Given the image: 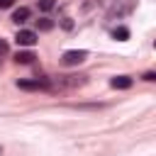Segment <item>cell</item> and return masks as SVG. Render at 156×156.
Instances as JSON below:
<instances>
[{"label": "cell", "mask_w": 156, "mask_h": 156, "mask_svg": "<svg viewBox=\"0 0 156 156\" xmlns=\"http://www.w3.org/2000/svg\"><path fill=\"white\" fill-rule=\"evenodd\" d=\"M37 24H39V29H44V32H46V29H51V27H54V22H51V20H39V22H37Z\"/></svg>", "instance_id": "9c48e42d"}, {"label": "cell", "mask_w": 156, "mask_h": 156, "mask_svg": "<svg viewBox=\"0 0 156 156\" xmlns=\"http://www.w3.org/2000/svg\"><path fill=\"white\" fill-rule=\"evenodd\" d=\"M12 5V0H0V7H10Z\"/></svg>", "instance_id": "8fae6325"}, {"label": "cell", "mask_w": 156, "mask_h": 156, "mask_svg": "<svg viewBox=\"0 0 156 156\" xmlns=\"http://www.w3.org/2000/svg\"><path fill=\"white\" fill-rule=\"evenodd\" d=\"M17 88L20 90H44V88H49V83L39 80V78H34V80H17Z\"/></svg>", "instance_id": "3957f363"}, {"label": "cell", "mask_w": 156, "mask_h": 156, "mask_svg": "<svg viewBox=\"0 0 156 156\" xmlns=\"http://www.w3.org/2000/svg\"><path fill=\"white\" fill-rule=\"evenodd\" d=\"M54 5H56L54 0H39V7H41L44 12H49V10H54Z\"/></svg>", "instance_id": "ba28073f"}, {"label": "cell", "mask_w": 156, "mask_h": 156, "mask_svg": "<svg viewBox=\"0 0 156 156\" xmlns=\"http://www.w3.org/2000/svg\"><path fill=\"white\" fill-rule=\"evenodd\" d=\"M85 56H88V51L85 49H71V51H66L63 54V63L66 66H76V63H80V61H85Z\"/></svg>", "instance_id": "6da1fadb"}, {"label": "cell", "mask_w": 156, "mask_h": 156, "mask_svg": "<svg viewBox=\"0 0 156 156\" xmlns=\"http://www.w3.org/2000/svg\"><path fill=\"white\" fill-rule=\"evenodd\" d=\"M15 41H17L20 46H34V44H37V32H32V29H20L17 37H15Z\"/></svg>", "instance_id": "7a4b0ae2"}, {"label": "cell", "mask_w": 156, "mask_h": 156, "mask_svg": "<svg viewBox=\"0 0 156 156\" xmlns=\"http://www.w3.org/2000/svg\"><path fill=\"white\" fill-rule=\"evenodd\" d=\"M0 156H2V146H0Z\"/></svg>", "instance_id": "7c38bea8"}, {"label": "cell", "mask_w": 156, "mask_h": 156, "mask_svg": "<svg viewBox=\"0 0 156 156\" xmlns=\"http://www.w3.org/2000/svg\"><path fill=\"white\" fill-rule=\"evenodd\" d=\"M27 17H29V10H27V7H20V10L12 12V22H17V24L27 22Z\"/></svg>", "instance_id": "5b68a950"}, {"label": "cell", "mask_w": 156, "mask_h": 156, "mask_svg": "<svg viewBox=\"0 0 156 156\" xmlns=\"http://www.w3.org/2000/svg\"><path fill=\"white\" fill-rule=\"evenodd\" d=\"M15 61H17V63H32V61H34V54H32V51H17Z\"/></svg>", "instance_id": "8992f818"}, {"label": "cell", "mask_w": 156, "mask_h": 156, "mask_svg": "<svg viewBox=\"0 0 156 156\" xmlns=\"http://www.w3.org/2000/svg\"><path fill=\"white\" fill-rule=\"evenodd\" d=\"M112 37H115L117 41H127V39H129V29H127V27H117V29L112 32Z\"/></svg>", "instance_id": "52a82bcc"}, {"label": "cell", "mask_w": 156, "mask_h": 156, "mask_svg": "<svg viewBox=\"0 0 156 156\" xmlns=\"http://www.w3.org/2000/svg\"><path fill=\"white\" fill-rule=\"evenodd\" d=\"M110 85L117 88V90H127V88H132V78H129V76H115V78L110 80Z\"/></svg>", "instance_id": "277c9868"}, {"label": "cell", "mask_w": 156, "mask_h": 156, "mask_svg": "<svg viewBox=\"0 0 156 156\" xmlns=\"http://www.w3.org/2000/svg\"><path fill=\"white\" fill-rule=\"evenodd\" d=\"M2 54H7V44L0 39V56H2Z\"/></svg>", "instance_id": "30bf717a"}]
</instances>
